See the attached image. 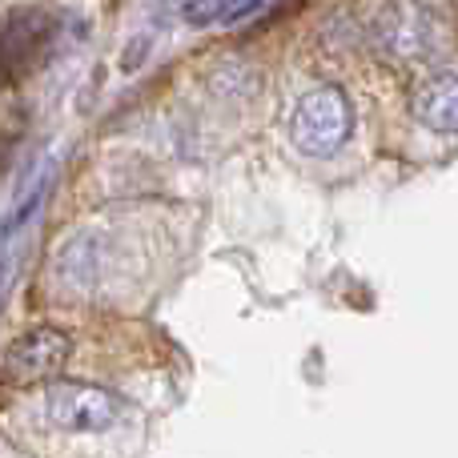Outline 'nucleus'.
I'll use <instances>...</instances> for the list:
<instances>
[{
  "label": "nucleus",
  "instance_id": "7",
  "mask_svg": "<svg viewBox=\"0 0 458 458\" xmlns=\"http://www.w3.org/2000/svg\"><path fill=\"white\" fill-rule=\"evenodd\" d=\"M261 0H190L182 8V16L193 24V29H209V24H233L242 16L258 13Z\"/></svg>",
  "mask_w": 458,
  "mask_h": 458
},
{
  "label": "nucleus",
  "instance_id": "2",
  "mask_svg": "<svg viewBox=\"0 0 458 458\" xmlns=\"http://www.w3.org/2000/svg\"><path fill=\"white\" fill-rule=\"evenodd\" d=\"M45 419L61 430L77 435H97L109 430L121 419V398L105 386H85V382H53L45 390Z\"/></svg>",
  "mask_w": 458,
  "mask_h": 458
},
{
  "label": "nucleus",
  "instance_id": "8",
  "mask_svg": "<svg viewBox=\"0 0 458 458\" xmlns=\"http://www.w3.org/2000/svg\"><path fill=\"white\" fill-rule=\"evenodd\" d=\"M48 185H53V169H45V174H40L37 182L29 185V193H24V198L16 201V209H13V214H8L4 222H0V242H4V237H13L16 229H21L24 222H29L32 214H37V209H40V201H45V193H48Z\"/></svg>",
  "mask_w": 458,
  "mask_h": 458
},
{
  "label": "nucleus",
  "instance_id": "3",
  "mask_svg": "<svg viewBox=\"0 0 458 458\" xmlns=\"http://www.w3.org/2000/svg\"><path fill=\"white\" fill-rule=\"evenodd\" d=\"M56 37V16L45 8H24L0 24V89H8L16 77L32 72L45 61L48 45Z\"/></svg>",
  "mask_w": 458,
  "mask_h": 458
},
{
  "label": "nucleus",
  "instance_id": "9",
  "mask_svg": "<svg viewBox=\"0 0 458 458\" xmlns=\"http://www.w3.org/2000/svg\"><path fill=\"white\" fill-rule=\"evenodd\" d=\"M145 48H149V32H141V37H133V40H129L125 56H121V69H125V72H133L137 64L145 61Z\"/></svg>",
  "mask_w": 458,
  "mask_h": 458
},
{
  "label": "nucleus",
  "instance_id": "5",
  "mask_svg": "<svg viewBox=\"0 0 458 458\" xmlns=\"http://www.w3.org/2000/svg\"><path fill=\"white\" fill-rule=\"evenodd\" d=\"M374 40L398 61H422L435 48V16L419 0H390L374 16Z\"/></svg>",
  "mask_w": 458,
  "mask_h": 458
},
{
  "label": "nucleus",
  "instance_id": "6",
  "mask_svg": "<svg viewBox=\"0 0 458 458\" xmlns=\"http://www.w3.org/2000/svg\"><path fill=\"white\" fill-rule=\"evenodd\" d=\"M414 117L435 133H458V72H435L414 89Z\"/></svg>",
  "mask_w": 458,
  "mask_h": 458
},
{
  "label": "nucleus",
  "instance_id": "1",
  "mask_svg": "<svg viewBox=\"0 0 458 458\" xmlns=\"http://www.w3.org/2000/svg\"><path fill=\"white\" fill-rule=\"evenodd\" d=\"M354 133V109L338 85L310 89L290 117V141L306 157H334Z\"/></svg>",
  "mask_w": 458,
  "mask_h": 458
},
{
  "label": "nucleus",
  "instance_id": "4",
  "mask_svg": "<svg viewBox=\"0 0 458 458\" xmlns=\"http://www.w3.org/2000/svg\"><path fill=\"white\" fill-rule=\"evenodd\" d=\"M72 354V338L53 326H37V330L21 334L4 354V374L16 386H37V382H53L64 370Z\"/></svg>",
  "mask_w": 458,
  "mask_h": 458
}]
</instances>
